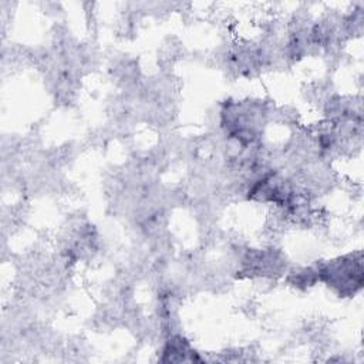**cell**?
Returning <instances> with one entry per match:
<instances>
[{
    "instance_id": "1",
    "label": "cell",
    "mask_w": 364,
    "mask_h": 364,
    "mask_svg": "<svg viewBox=\"0 0 364 364\" xmlns=\"http://www.w3.org/2000/svg\"><path fill=\"white\" fill-rule=\"evenodd\" d=\"M318 274H321L333 287H336L341 296L354 294L361 289L363 284L361 253L338 257L337 260H333L324 266Z\"/></svg>"
}]
</instances>
